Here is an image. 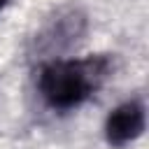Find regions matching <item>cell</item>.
Returning a JSON list of instances; mask_svg holds the SVG:
<instances>
[{
	"instance_id": "cell-1",
	"label": "cell",
	"mask_w": 149,
	"mask_h": 149,
	"mask_svg": "<svg viewBox=\"0 0 149 149\" xmlns=\"http://www.w3.org/2000/svg\"><path fill=\"white\" fill-rule=\"evenodd\" d=\"M107 56H88L77 61H49L40 70V93L54 109H72L88 100L109 77Z\"/></svg>"
},
{
	"instance_id": "cell-3",
	"label": "cell",
	"mask_w": 149,
	"mask_h": 149,
	"mask_svg": "<svg viewBox=\"0 0 149 149\" xmlns=\"http://www.w3.org/2000/svg\"><path fill=\"white\" fill-rule=\"evenodd\" d=\"M144 130V105L140 100H128L114 107L105 121V137L114 147H123L137 140Z\"/></svg>"
},
{
	"instance_id": "cell-2",
	"label": "cell",
	"mask_w": 149,
	"mask_h": 149,
	"mask_svg": "<svg viewBox=\"0 0 149 149\" xmlns=\"http://www.w3.org/2000/svg\"><path fill=\"white\" fill-rule=\"evenodd\" d=\"M88 28L86 12L77 5H63L51 12L30 40V56L40 61H54L72 49Z\"/></svg>"
},
{
	"instance_id": "cell-4",
	"label": "cell",
	"mask_w": 149,
	"mask_h": 149,
	"mask_svg": "<svg viewBox=\"0 0 149 149\" xmlns=\"http://www.w3.org/2000/svg\"><path fill=\"white\" fill-rule=\"evenodd\" d=\"M5 2H7V0H0V7H2V5H5Z\"/></svg>"
}]
</instances>
